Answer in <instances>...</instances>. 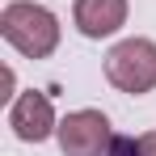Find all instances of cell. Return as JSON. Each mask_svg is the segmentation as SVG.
<instances>
[{
    "instance_id": "cell-1",
    "label": "cell",
    "mask_w": 156,
    "mask_h": 156,
    "mask_svg": "<svg viewBox=\"0 0 156 156\" xmlns=\"http://www.w3.org/2000/svg\"><path fill=\"white\" fill-rule=\"evenodd\" d=\"M0 34L13 51H21L26 59H47L59 47V17L51 9L34 4V0H13L0 13Z\"/></svg>"
},
{
    "instance_id": "cell-2",
    "label": "cell",
    "mask_w": 156,
    "mask_h": 156,
    "mask_svg": "<svg viewBox=\"0 0 156 156\" xmlns=\"http://www.w3.org/2000/svg\"><path fill=\"white\" fill-rule=\"evenodd\" d=\"M105 80L131 93V97H144L156 89V42L152 38H122L114 42L105 55Z\"/></svg>"
},
{
    "instance_id": "cell-3",
    "label": "cell",
    "mask_w": 156,
    "mask_h": 156,
    "mask_svg": "<svg viewBox=\"0 0 156 156\" xmlns=\"http://www.w3.org/2000/svg\"><path fill=\"white\" fill-rule=\"evenodd\" d=\"M59 152L63 156H110L114 144V127L101 110H72L59 118Z\"/></svg>"
},
{
    "instance_id": "cell-4",
    "label": "cell",
    "mask_w": 156,
    "mask_h": 156,
    "mask_svg": "<svg viewBox=\"0 0 156 156\" xmlns=\"http://www.w3.org/2000/svg\"><path fill=\"white\" fill-rule=\"evenodd\" d=\"M9 127H13V135H17L21 144H42V139H51L55 131H59V118H55L51 97L38 93V89L17 93L13 105H9Z\"/></svg>"
},
{
    "instance_id": "cell-5",
    "label": "cell",
    "mask_w": 156,
    "mask_h": 156,
    "mask_svg": "<svg viewBox=\"0 0 156 156\" xmlns=\"http://www.w3.org/2000/svg\"><path fill=\"white\" fill-rule=\"evenodd\" d=\"M72 21L84 38H110L127 26V0H76Z\"/></svg>"
},
{
    "instance_id": "cell-6",
    "label": "cell",
    "mask_w": 156,
    "mask_h": 156,
    "mask_svg": "<svg viewBox=\"0 0 156 156\" xmlns=\"http://www.w3.org/2000/svg\"><path fill=\"white\" fill-rule=\"evenodd\" d=\"M135 152H139V156H156V131H148V135L135 139Z\"/></svg>"
}]
</instances>
